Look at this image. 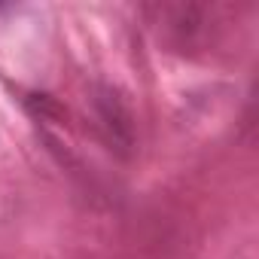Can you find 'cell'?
I'll return each instance as SVG.
<instances>
[{
    "label": "cell",
    "mask_w": 259,
    "mask_h": 259,
    "mask_svg": "<svg viewBox=\"0 0 259 259\" xmlns=\"http://www.w3.org/2000/svg\"><path fill=\"white\" fill-rule=\"evenodd\" d=\"M92 107H95L98 132H101L104 144L116 156H128L135 150V116L128 110L125 98L110 85H98L92 92Z\"/></svg>",
    "instance_id": "obj_1"
},
{
    "label": "cell",
    "mask_w": 259,
    "mask_h": 259,
    "mask_svg": "<svg viewBox=\"0 0 259 259\" xmlns=\"http://www.w3.org/2000/svg\"><path fill=\"white\" fill-rule=\"evenodd\" d=\"M28 110L37 119H67V110L55 98H49V95H31L28 98Z\"/></svg>",
    "instance_id": "obj_2"
}]
</instances>
